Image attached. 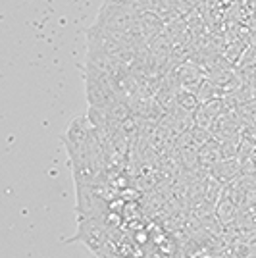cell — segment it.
<instances>
[{
    "label": "cell",
    "mask_w": 256,
    "mask_h": 258,
    "mask_svg": "<svg viewBox=\"0 0 256 258\" xmlns=\"http://www.w3.org/2000/svg\"><path fill=\"white\" fill-rule=\"evenodd\" d=\"M175 106H179L181 110L189 112V114H195L199 110V106H201V102L197 98V93L185 91V89H177V93H175Z\"/></svg>",
    "instance_id": "obj_11"
},
{
    "label": "cell",
    "mask_w": 256,
    "mask_h": 258,
    "mask_svg": "<svg viewBox=\"0 0 256 258\" xmlns=\"http://www.w3.org/2000/svg\"><path fill=\"white\" fill-rule=\"evenodd\" d=\"M199 160H201V166H206L208 170L214 168L220 160H224V154H222V141L212 137L208 143H204L203 147L199 149Z\"/></svg>",
    "instance_id": "obj_9"
},
{
    "label": "cell",
    "mask_w": 256,
    "mask_h": 258,
    "mask_svg": "<svg viewBox=\"0 0 256 258\" xmlns=\"http://www.w3.org/2000/svg\"><path fill=\"white\" fill-rule=\"evenodd\" d=\"M216 216H218V220L222 224H231L235 220V216H237V201L231 199L227 189L222 193L220 201L216 203Z\"/></svg>",
    "instance_id": "obj_10"
},
{
    "label": "cell",
    "mask_w": 256,
    "mask_h": 258,
    "mask_svg": "<svg viewBox=\"0 0 256 258\" xmlns=\"http://www.w3.org/2000/svg\"><path fill=\"white\" fill-rule=\"evenodd\" d=\"M173 76H175V81H177L179 89L197 93L199 87L203 85L204 79H206V68H203L199 62L187 60V62H181L173 70Z\"/></svg>",
    "instance_id": "obj_6"
},
{
    "label": "cell",
    "mask_w": 256,
    "mask_h": 258,
    "mask_svg": "<svg viewBox=\"0 0 256 258\" xmlns=\"http://www.w3.org/2000/svg\"><path fill=\"white\" fill-rule=\"evenodd\" d=\"M208 172H210V175L216 181H220L222 185H227L239 175V162H237V158H224V160L218 162L214 168H210Z\"/></svg>",
    "instance_id": "obj_8"
},
{
    "label": "cell",
    "mask_w": 256,
    "mask_h": 258,
    "mask_svg": "<svg viewBox=\"0 0 256 258\" xmlns=\"http://www.w3.org/2000/svg\"><path fill=\"white\" fill-rule=\"evenodd\" d=\"M206 77L210 79V83L218 89V93L222 97L231 95L239 89V77H237V74L231 68H216V66H212V68L206 70Z\"/></svg>",
    "instance_id": "obj_7"
},
{
    "label": "cell",
    "mask_w": 256,
    "mask_h": 258,
    "mask_svg": "<svg viewBox=\"0 0 256 258\" xmlns=\"http://www.w3.org/2000/svg\"><path fill=\"white\" fill-rule=\"evenodd\" d=\"M87 46H93V48H98L102 52H106L108 56L116 58L117 62L125 66H131L135 56H137V50L131 48L123 35H117V33H110L106 29H100V27H89L87 29Z\"/></svg>",
    "instance_id": "obj_2"
},
{
    "label": "cell",
    "mask_w": 256,
    "mask_h": 258,
    "mask_svg": "<svg viewBox=\"0 0 256 258\" xmlns=\"http://www.w3.org/2000/svg\"><path fill=\"white\" fill-rule=\"evenodd\" d=\"M91 139H93V125H91L89 118L77 116L72 119L70 125L66 127L64 137H62L68 160H77L81 156H87L89 147H91Z\"/></svg>",
    "instance_id": "obj_3"
},
{
    "label": "cell",
    "mask_w": 256,
    "mask_h": 258,
    "mask_svg": "<svg viewBox=\"0 0 256 258\" xmlns=\"http://www.w3.org/2000/svg\"><path fill=\"white\" fill-rule=\"evenodd\" d=\"M75 197L77 206L75 212L77 218H104L108 214V206L102 201L96 187L91 185H75Z\"/></svg>",
    "instance_id": "obj_5"
},
{
    "label": "cell",
    "mask_w": 256,
    "mask_h": 258,
    "mask_svg": "<svg viewBox=\"0 0 256 258\" xmlns=\"http://www.w3.org/2000/svg\"><path fill=\"white\" fill-rule=\"evenodd\" d=\"M141 14L143 10L135 8V6H125V4H117L112 0H104V4L100 6V10L96 14L95 25L110 33L125 35L133 29Z\"/></svg>",
    "instance_id": "obj_1"
},
{
    "label": "cell",
    "mask_w": 256,
    "mask_h": 258,
    "mask_svg": "<svg viewBox=\"0 0 256 258\" xmlns=\"http://www.w3.org/2000/svg\"><path fill=\"white\" fill-rule=\"evenodd\" d=\"M75 241H81L89 252L98 254L108 243L106 216L104 218H79L77 233L72 239H68V243H75Z\"/></svg>",
    "instance_id": "obj_4"
}]
</instances>
